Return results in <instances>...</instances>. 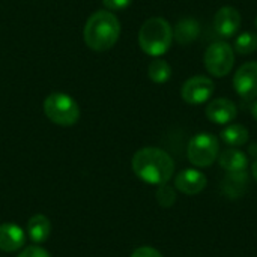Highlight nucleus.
Instances as JSON below:
<instances>
[{"mask_svg":"<svg viewBox=\"0 0 257 257\" xmlns=\"http://www.w3.org/2000/svg\"><path fill=\"white\" fill-rule=\"evenodd\" d=\"M233 50L239 54H251L257 50V35L253 32H244L236 36Z\"/></svg>","mask_w":257,"mask_h":257,"instance_id":"19","label":"nucleus"},{"mask_svg":"<svg viewBox=\"0 0 257 257\" xmlns=\"http://www.w3.org/2000/svg\"><path fill=\"white\" fill-rule=\"evenodd\" d=\"M251 172H253V178L256 179V182H257V158H256V161L253 163V167H251Z\"/></svg>","mask_w":257,"mask_h":257,"instance_id":"24","label":"nucleus"},{"mask_svg":"<svg viewBox=\"0 0 257 257\" xmlns=\"http://www.w3.org/2000/svg\"><path fill=\"white\" fill-rule=\"evenodd\" d=\"M133 170L143 182L163 185L172 179L175 163L172 157L160 148H143L133 157Z\"/></svg>","mask_w":257,"mask_h":257,"instance_id":"1","label":"nucleus"},{"mask_svg":"<svg viewBox=\"0 0 257 257\" xmlns=\"http://www.w3.org/2000/svg\"><path fill=\"white\" fill-rule=\"evenodd\" d=\"M157 200L160 203V206L163 208H170L175 205L176 202V191L173 187L167 185V184H163V185H158V190H157Z\"/></svg>","mask_w":257,"mask_h":257,"instance_id":"20","label":"nucleus"},{"mask_svg":"<svg viewBox=\"0 0 257 257\" xmlns=\"http://www.w3.org/2000/svg\"><path fill=\"white\" fill-rule=\"evenodd\" d=\"M131 257H163V254L157 248L146 245V247H139L137 250H134Z\"/></svg>","mask_w":257,"mask_h":257,"instance_id":"21","label":"nucleus"},{"mask_svg":"<svg viewBox=\"0 0 257 257\" xmlns=\"http://www.w3.org/2000/svg\"><path fill=\"white\" fill-rule=\"evenodd\" d=\"M235 92L247 101L257 98V62H247L241 65L233 75Z\"/></svg>","mask_w":257,"mask_h":257,"instance_id":"8","label":"nucleus"},{"mask_svg":"<svg viewBox=\"0 0 257 257\" xmlns=\"http://www.w3.org/2000/svg\"><path fill=\"white\" fill-rule=\"evenodd\" d=\"M26 236L20 226L12 223L0 224V250L12 253L20 250L24 245Z\"/></svg>","mask_w":257,"mask_h":257,"instance_id":"13","label":"nucleus"},{"mask_svg":"<svg viewBox=\"0 0 257 257\" xmlns=\"http://www.w3.org/2000/svg\"><path fill=\"white\" fill-rule=\"evenodd\" d=\"M208 179L205 173L196 169H185L179 172L175 178V187L178 191L187 196H196L206 188Z\"/></svg>","mask_w":257,"mask_h":257,"instance_id":"10","label":"nucleus"},{"mask_svg":"<svg viewBox=\"0 0 257 257\" xmlns=\"http://www.w3.org/2000/svg\"><path fill=\"white\" fill-rule=\"evenodd\" d=\"M173 42V27L167 20L161 17H154L146 20L139 32V44L140 48L152 56L160 57L169 51Z\"/></svg>","mask_w":257,"mask_h":257,"instance_id":"3","label":"nucleus"},{"mask_svg":"<svg viewBox=\"0 0 257 257\" xmlns=\"http://www.w3.org/2000/svg\"><path fill=\"white\" fill-rule=\"evenodd\" d=\"M241 27V14L233 6H223L215 12L214 29L221 38H232Z\"/></svg>","mask_w":257,"mask_h":257,"instance_id":"9","label":"nucleus"},{"mask_svg":"<svg viewBox=\"0 0 257 257\" xmlns=\"http://www.w3.org/2000/svg\"><path fill=\"white\" fill-rule=\"evenodd\" d=\"M51 232V226L47 217L44 215H33L29 223H27V233L30 236V239L36 244H41L44 241L48 239Z\"/></svg>","mask_w":257,"mask_h":257,"instance_id":"17","label":"nucleus"},{"mask_svg":"<svg viewBox=\"0 0 257 257\" xmlns=\"http://www.w3.org/2000/svg\"><path fill=\"white\" fill-rule=\"evenodd\" d=\"M44 113L53 123L60 126H71L80 119L78 104L72 96L62 92H54L45 98Z\"/></svg>","mask_w":257,"mask_h":257,"instance_id":"4","label":"nucleus"},{"mask_svg":"<svg viewBox=\"0 0 257 257\" xmlns=\"http://www.w3.org/2000/svg\"><path fill=\"white\" fill-rule=\"evenodd\" d=\"M251 114H253V117H254V120L257 122V101L253 104V107H251Z\"/></svg>","mask_w":257,"mask_h":257,"instance_id":"25","label":"nucleus"},{"mask_svg":"<svg viewBox=\"0 0 257 257\" xmlns=\"http://www.w3.org/2000/svg\"><path fill=\"white\" fill-rule=\"evenodd\" d=\"M18 257H51L44 248L41 247H27L24 248V251H21V254Z\"/></svg>","mask_w":257,"mask_h":257,"instance_id":"23","label":"nucleus"},{"mask_svg":"<svg viewBox=\"0 0 257 257\" xmlns=\"http://www.w3.org/2000/svg\"><path fill=\"white\" fill-rule=\"evenodd\" d=\"M221 140L230 148H241L248 142V130L241 123H229L220 134Z\"/></svg>","mask_w":257,"mask_h":257,"instance_id":"16","label":"nucleus"},{"mask_svg":"<svg viewBox=\"0 0 257 257\" xmlns=\"http://www.w3.org/2000/svg\"><path fill=\"white\" fill-rule=\"evenodd\" d=\"M220 167L229 172H245L248 167V157L238 148H229L218 155Z\"/></svg>","mask_w":257,"mask_h":257,"instance_id":"15","label":"nucleus"},{"mask_svg":"<svg viewBox=\"0 0 257 257\" xmlns=\"http://www.w3.org/2000/svg\"><path fill=\"white\" fill-rule=\"evenodd\" d=\"M206 117L217 125H229L238 116V108L227 98H215L206 105Z\"/></svg>","mask_w":257,"mask_h":257,"instance_id":"11","label":"nucleus"},{"mask_svg":"<svg viewBox=\"0 0 257 257\" xmlns=\"http://www.w3.org/2000/svg\"><path fill=\"white\" fill-rule=\"evenodd\" d=\"M256 27H257V17H256Z\"/></svg>","mask_w":257,"mask_h":257,"instance_id":"26","label":"nucleus"},{"mask_svg":"<svg viewBox=\"0 0 257 257\" xmlns=\"http://www.w3.org/2000/svg\"><path fill=\"white\" fill-rule=\"evenodd\" d=\"M214 90H215V86L209 77L196 75V77L188 78L184 83L181 89V96L187 104L199 105V104L209 101V98L214 95Z\"/></svg>","mask_w":257,"mask_h":257,"instance_id":"7","label":"nucleus"},{"mask_svg":"<svg viewBox=\"0 0 257 257\" xmlns=\"http://www.w3.org/2000/svg\"><path fill=\"white\" fill-rule=\"evenodd\" d=\"M200 35V24L196 18L187 17L176 23L173 29V39L181 45H188L194 42Z\"/></svg>","mask_w":257,"mask_h":257,"instance_id":"14","label":"nucleus"},{"mask_svg":"<svg viewBox=\"0 0 257 257\" xmlns=\"http://www.w3.org/2000/svg\"><path fill=\"white\" fill-rule=\"evenodd\" d=\"M102 2L105 8L110 11H122L133 3V0H102Z\"/></svg>","mask_w":257,"mask_h":257,"instance_id":"22","label":"nucleus"},{"mask_svg":"<svg viewBox=\"0 0 257 257\" xmlns=\"http://www.w3.org/2000/svg\"><path fill=\"white\" fill-rule=\"evenodd\" d=\"M247 188H248L247 172H229L221 182V191L230 200L241 199L247 193Z\"/></svg>","mask_w":257,"mask_h":257,"instance_id":"12","label":"nucleus"},{"mask_svg":"<svg viewBox=\"0 0 257 257\" xmlns=\"http://www.w3.org/2000/svg\"><path fill=\"white\" fill-rule=\"evenodd\" d=\"M120 23L110 11H98L87 20L83 38L86 45L93 51H107L119 39Z\"/></svg>","mask_w":257,"mask_h":257,"instance_id":"2","label":"nucleus"},{"mask_svg":"<svg viewBox=\"0 0 257 257\" xmlns=\"http://www.w3.org/2000/svg\"><path fill=\"white\" fill-rule=\"evenodd\" d=\"M205 68L206 71L217 78L226 77L232 72L235 65V50L230 44L218 41L211 44L205 51Z\"/></svg>","mask_w":257,"mask_h":257,"instance_id":"6","label":"nucleus"},{"mask_svg":"<svg viewBox=\"0 0 257 257\" xmlns=\"http://www.w3.org/2000/svg\"><path fill=\"white\" fill-rule=\"evenodd\" d=\"M220 155V142L214 134L199 133L196 134L187 148V157L196 167H209Z\"/></svg>","mask_w":257,"mask_h":257,"instance_id":"5","label":"nucleus"},{"mask_svg":"<svg viewBox=\"0 0 257 257\" xmlns=\"http://www.w3.org/2000/svg\"><path fill=\"white\" fill-rule=\"evenodd\" d=\"M148 75L149 78L157 83V84H164L170 80L172 77V66L160 57H155L148 68Z\"/></svg>","mask_w":257,"mask_h":257,"instance_id":"18","label":"nucleus"}]
</instances>
